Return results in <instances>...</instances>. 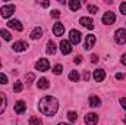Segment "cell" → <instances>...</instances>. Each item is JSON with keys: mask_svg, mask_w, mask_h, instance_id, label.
I'll return each instance as SVG.
<instances>
[{"mask_svg": "<svg viewBox=\"0 0 126 125\" xmlns=\"http://www.w3.org/2000/svg\"><path fill=\"white\" fill-rule=\"evenodd\" d=\"M93 77H94V80L97 83H101V81H104V78H106V72H104L103 69H95L94 74H93Z\"/></svg>", "mask_w": 126, "mask_h": 125, "instance_id": "9a60e30c", "label": "cell"}, {"mask_svg": "<svg viewBox=\"0 0 126 125\" xmlns=\"http://www.w3.org/2000/svg\"><path fill=\"white\" fill-rule=\"evenodd\" d=\"M120 104H122V107L126 110V97H122L120 99Z\"/></svg>", "mask_w": 126, "mask_h": 125, "instance_id": "d6a6232c", "label": "cell"}, {"mask_svg": "<svg viewBox=\"0 0 126 125\" xmlns=\"http://www.w3.org/2000/svg\"><path fill=\"white\" fill-rule=\"evenodd\" d=\"M22 88H24V87H22V83L16 81V83L13 84V91H15V93H21V91H22Z\"/></svg>", "mask_w": 126, "mask_h": 125, "instance_id": "cb8c5ba5", "label": "cell"}, {"mask_svg": "<svg viewBox=\"0 0 126 125\" xmlns=\"http://www.w3.org/2000/svg\"><path fill=\"white\" fill-rule=\"evenodd\" d=\"M97 61H98V59H97V56H95V55H93V56H91V62H93V63H95Z\"/></svg>", "mask_w": 126, "mask_h": 125, "instance_id": "8d00e7d4", "label": "cell"}, {"mask_svg": "<svg viewBox=\"0 0 126 125\" xmlns=\"http://www.w3.org/2000/svg\"><path fill=\"white\" fill-rule=\"evenodd\" d=\"M100 104H101L100 97H97V96H91V97H90V106H91V107H98Z\"/></svg>", "mask_w": 126, "mask_h": 125, "instance_id": "ffe728a7", "label": "cell"}, {"mask_svg": "<svg viewBox=\"0 0 126 125\" xmlns=\"http://www.w3.org/2000/svg\"><path fill=\"white\" fill-rule=\"evenodd\" d=\"M53 72H54L56 75H60V74L63 72V66L62 65H56V66L53 68Z\"/></svg>", "mask_w": 126, "mask_h": 125, "instance_id": "4316f807", "label": "cell"}, {"mask_svg": "<svg viewBox=\"0 0 126 125\" xmlns=\"http://www.w3.org/2000/svg\"><path fill=\"white\" fill-rule=\"evenodd\" d=\"M37 85H38V88H40V90H47V88L50 87V83H48V80H47V78H40V80H38V83H37Z\"/></svg>", "mask_w": 126, "mask_h": 125, "instance_id": "2e32d148", "label": "cell"}, {"mask_svg": "<svg viewBox=\"0 0 126 125\" xmlns=\"http://www.w3.org/2000/svg\"><path fill=\"white\" fill-rule=\"evenodd\" d=\"M81 62H82V56H81V55H78V56L75 58V63H81Z\"/></svg>", "mask_w": 126, "mask_h": 125, "instance_id": "d590c367", "label": "cell"}, {"mask_svg": "<svg viewBox=\"0 0 126 125\" xmlns=\"http://www.w3.org/2000/svg\"><path fill=\"white\" fill-rule=\"evenodd\" d=\"M53 32H54L56 37H62L63 34H64V27H63L62 22H56V24H54V27H53Z\"/></svg>", "mask_w": 126, "mask_h": 125, "instance_id": "7c38bea8", "label": "cell"}, {"mask_svg": "<svg viewBox=\"0 0 126 125\" xmlns=\"http://www.w3.org/2000/svg\"><path fill=\"white\" fill-rule=\"evenodd\" d=\"M25 110H27V104H25V102H24V100H18V102L15 103V112L21 115V113H24Z\"/></svg>", "mask_w": 126, "mask_h": 125, "instance_id": "4fadbf2b", "label": "cell"}, {"mask_svg": "<svg viewBox=\"0 0 126 125\" xmlns=\"http://www.w3.org/2000/svg\"><path fill=\"white\" fill-rule=\"evenodd\" d=\"M0 84H7V77L0 72Z\"/></svg>", "mask_w": 126, "mask_h": 125, "instance_id": "f1b7e54d", "label": "cell"}, {"mask_svg": "<svg viewBox=\"0 0 126 125\" xmlns=\"http://www.w3.org/2000/svg\"><path fill=\"white\" fill-rule=\"evenodd\" d=\"M79 22H81V25L82 27H85V28H88V30H93L94 28V22H93V19L91 18H81L79 19Z\"/></svg>", "mask_w": 126, "mask_h": 125, "instance_id": "5bb4252c", "label": "cell"}, {"mask_svg": "<svg viewBox=\"0 0 126 125\" xmlns=\"http://www.w3.org/2000/svg\"><path fill=\"white\" fill-rule=\"evenodd\" d=\"M95 41H97V37H95V35H93V34L87 35V38H85V43H84V49H85V50H91V49L94 47Z\"/></svg>", "mask_w": 126, "mask_h": 125, "instance_id": "8992f818", "label": "cell"}, {"mask_svg": "<svg viewBox=\"0 0 126 125\" xmlns=\"http://www.w3.org/2000/svg\"><path fill=\"white\" fill-rule=\"evenodd\" d=\"M48 68H50V62L47 59H40V61H37V63H35V69L37 71L46 72V71H48Z\"/></svg>", "mask_w": 126, "mask_h": 125, "instance_id": "277c9868", "label": "cell"}, {"mask_svg": "<svg viewBox=\"0 0 126 125\" xmlns=\"http://www.w3.org/2000/svg\"><path fill=\"white\" fill-rule=\"evenodd\" d=\"M79 7H81V1H79V0H70V1H69V9H70L72 12H76Z\"/></svg>", "mask_w": 126, "mask_h": 125, "instance_id": "d6986e66", "label": "cell"}, {"mask_svg": "<svg viewBox=\"0 0 126 125\" xmlns=\"http://www.w3.org/2000/svg\"><path fill=\"white\" fill-rule=\"evenodd\" d=\"M123 122H125V124H126V115H125V116H123Z\"/></svg>", "mask_w": 126, "mask_h": 125, "instance_id": "ab89813d", "label": "cell"}, {"mask_svg": "<svg viewBox=\"0 0 126 125\" xmlns=\"http://www.w3.org/2000/svg\"><path fill=\"white\" fill-rule=\"evenodd\" d=\"M60 52L62 55H69L72 52V44L70 41H66V40H62L60 41Z\"/></svg>", "mask_w": 126, "mask_h": 125, "instance_id": "ba28073f", "label": "cell"}, {"mask_svg": "<svg viewBox=\"0 0 126 125\" xmlns=\"http://www.w3.org/2000/svg\"><path fill=\"white\" fill-rule=\"evenodd\" d=\"M98 122V115L97 113H87L85 115V124L87 125H95Z\"/></svg>", "mask_w": 126, "mask_h": 125, "instance_id": "9c48e42d", "label": "cell"}, {"mask_svg": "<svg viewBox=\"0 0 126 125\" xmlns=\"http://www.w3.org/2000/svg\"><path fill=\"white\" fill-rule=\"evenodd\" d=\"M114 21H116V15H114L113 12H106V13L103 15V24L111 25V24H114Z\"/></svg>", "mask_w": 126, "mask_h": 125, "instance_id": "52a82bcc", "label": "cell"}, {"mask_svg": "<svg viewBox=\"0 0 126 125\" xmlns=\"http://www.w3.org/2000/svg\"><path fill=\"white\" fill-rule=\"evenodd\" d=\"M67 119H69L70 122H76V119H78L76 112H67Z\"/></svg>", "mask_w": 126, "mask_h": 125, "instance_id": "d4e9b609", "label": "cell"}, {"mask_svg": "<svg viewBox=\"0 0 126 125\" xmlns=\"http://www.w3.org/2000/svg\"><path fill=\"white\" fill-rule=\"evenodd\" d=\"M69 80L73 81V83L79 81V74H78V71H70V72H69Z\"/></svg>", "mask_w": 126, "mask_h": 125, "instance_id": "7402d4cb", "label": "cell"}, {"mask_svg": "<svg viewBox=\"0 0 126 125\" xmlns=\"http://www.w3.org/2000/svg\"><path fill=\"white\" fill-rule=\"evenodd\" d=\"M90 77H91V75H90V72H88V71H85V72H84V77H82V78H84L85 81H88V80H90Z\"/></svg>", "mask_w": 126, "mask_h": 125, "instance_id": "836d02e7", "label": "cell"}, {"mask_svg": "<svg viewBox=\"0 0 126 125\" xmlns=\"http://www.w3.org/2000/svg\"><path fill=\"white\" fill-rule=\"evenodd\" d=\"M48 4H50V3H48V1H43V3H41V6H43V7H47V6H48Z\"/></svg>", "mask_w": 126, "mask_h": 125, "instance_id": "f35d334b", "label": "cell"}, {"mask_svg": "<svg viewBox=\"0 0 126 125\" xmlns=\"http://www.w3.org/2000/svg\"><path fill=\"white\" fill-rule=\"evenodd\" d=\"M7 27H9V28H13V30H16V31H22V30H24L21 21H18V19H10V21L7 22Z\"/></svg>", "mask_w": 126, "mask_h": 125, "instance_id": "8fae6325", "label": "cell"}, {"mask_svg": "<svg viewBox=\"0 0 126 125\" xmlns=\"http://www.w3.org/2000/svg\"><path fill=\"white\" fill-rule=\"evenodd\" d=\"M122 63L126 65V53H125V55H122Z\"/></svg>", "mask_w": 126, "mask_h": 125, "instance_id": "74e56055", "label": "cell"}, {"mask_svg": "<svg viewBox=\"0 0 126 125\" xmlns=\"http://www.w3.org/2000/svg\"><path fill=\"white\" fill-rule=\"evenodd\" d=\"M30 125H43V122H41V119L40 118H35V116H32V118H30V122H28Z\"/></svg>", "mask_w": 126, "mask_h": 125, "instance_id": "484cf974", "label": "cell"}, {"mask_svg": "<svg viewBox=\"0 0 126 125\" xmlns=\"http://www.w3.org/2000/svg\"><path fill=\"white\" fill-rule=\"evenodd\" d=\"M69 40H70V44H78L79 41H81V32L78 31V30H70L69 32Z\"/></svg>", "mask_w": 126, "mask_h": 125, "instance_id": "5b68a950", "label": "cell"}, {"mask_svg": "<svg viewBox=\"0 0 126 125\" xmlns=\"http://www.w3.org/2000/svg\"><path fill=\"white\" fill-rule=\"evenodd\" d=\"M6 104H7V99H6L4 93L0 91V115L6 110Z\"/></svg>", "mask_w": 126, "mask_h": 125, "instance_id": "e0dca14e", "label": "cell"}, {"mask_svg": "<svg viewBox=\"0 0 126 125\" xmlns=\"http://www.w3.org/2000/svg\"><path fill=\"white\" fill-rule=\"evenodd\" d=\"M15 12V4H4L1 9H0V13L3 18H10Z\"/></svg>", "mask_w": 126, "mask_h": 125, "instance_id": "7a4b0ae2", "label": "cell"}, {"mask_svg": "<svg viewBox=\"0 0 126 125\" xmlns=\"http://www.w3.org/2000/svg\"><path fill=\"white\" fill-rule=\"evenodd\" d=\"M41 35H43V28H40V27L34 28V30L31 31V38L32 40H38V38H41Z\"/></svg>", "mask_w": 126, "mask_h": 125, "instance_id": "ac0fdd59", "label": "cell"}, {"mask_svg": "<svg viewBox=\"0 0 126 125\" xmlns=\"http://www.w3.org/2000/svg\"><path fill=\"white\" fill-rule=\"evenodd\" d=\"M59 125H69V124H59Z\"/></svg>", "mask_w": 126, "mask_h": 125, "instance_id": "60d3db41", "label": "cell"}, {"mask_svg": "<svg viewBox=\"0 0 126 125\" xmlns=\"http://www.w3.org/2000/svg\"><path fill=\"white\" fill-rule=\"evenodd\" d=\"M12 49L15 52H25L28 49V43H25V41H16V43H13Z\"/></svg>", "mask_w": 126, "mask_h": 125, "instance_id": "30bf717a", "label": "cell"}, {"mask_svg": "<svg viewBox=\"0 0 126 125\" xmlns=\"http://www.w3.org/2000/svg\"><path fill=\"white\" fill-rule=\"evenodd\" d=\"M87 9H88V12H90V13H93V15L98 12V7L94 6V4H88V6H87Z\"/></svg>", "mask_w": 126, "mask_h": 125, "instance_id": "83f0119b", "label": "cell"}, {"mask_svg": "<svg viewBox=\"0 0 126 125\" xmlns=\"http://www.w3.org/2000/svg\"><path fill=\"white\" fill-rule=\"evenodd\" d=\"M119 9H120V12H122L123 15H126V1H123V3H120Z\"/></svg>", "mask_w": 126, "mask_h": 125, "instance_id": "4dcf8cb0", "label": "cell"}, {"mask_svg": "<svg viewBox=\"0 0 126 125\" xmlns=\"http://www.w3.org/2000/svg\"><path fill=\"white\" fill-rule=\"evenodd\" d=\"M25 80H27L28 84L32 83V81H34V74H27V75H25Z\"/></svg>", "mask_w": 126, "mask_h": 125, "instance_id": "f546056e", "label": "cell"}, {"mask_svg": "<svg viewBox=\"0 0 126 125\" xmlns=\"http://www.w3.org/2000/svg\"><path fill=\"white\" fill-rule=\"evenodd\" d=\"M123 78H125V74H120V72L116 74V80H123Z\"/></svg>", "mask_w": 126, "mask_h": 125, "instance_id": "e575fe53", "label": "cell"}, {"mask_svg": "<svg viewBox=\"0 0 126 125\" xmlns=\"http://www.w3.org/2000/svg\"><path fill=\"white\" fill-rule=\"evenodd\" d=\"M114 40L117 44H126V30L120 28L114 32Z\"/></svg>", "mask_w": 126, "mask_h": 125, "instance_id": "3957f363", "label": "cell"}, {"mask_svg": "<svg viewBox=\"0 0 126 125\" xmlns=\"http://www.w3.org/2000/svg\"><path fill=\"white\" fill-rule=\"evenodd\" d=\"M51 16H53V18H56V19H57V18H59V16H60V12H59V10H51Z\"/></svg>", "mask_w": 126, "mask_h": 125, "instance_id": "1f68e13d", "label": "cell"}, {"mask_svg": "<svg viewBox=\"0 0 126 125\" xmlns=\"http://www.w3.org/2000/svg\"><path fill=\"white\" fill-rule=\"evenodd\" d=\"M38 109L41 113H44L46 116H53L56 115L57 109H59V102L56 97H51V96H46L40 100L38 103Z\"/></svg>", "mask_w": 126, "mask_h": 125, "instance_id": "6da1fadb", "label": "cell"}, {"mask_svg": "<svg viewBox=\"0 0 126 125\" xmlns=\"http://www.w3.org/2000/svg\"><path fill=\"white\" fill-rule=\"evenodd\" d=\"M0 35H1V38H4L6 41H10V40H12V35H10V32L6 31V30H0Z\"/></svg>", "mask_w": 126, "mask_h": 125, "instance_id": "603a6c76", "label": "cell"}, {"mask_svg": "<svg viewBox=\"0 0 126 125\" xmlns=\"http://www.w3.org/2000/svg\"><path fill=\"white\" fill-rule=\"evenodd\" d=\"M47 53L48 55H54L56 53V44L53 41H48L47 43Z\"/></svg>", "mask_w": 126, "mask_h": 125, "instance_id": "44dd1931", "label": "cell"}]
</instances>
